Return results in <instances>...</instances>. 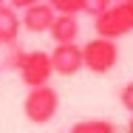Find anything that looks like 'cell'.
<instances>
[{
    "label": "cell",
    "mask_w": 133,
    "mask_h": 133,
    "mask_svg": "<svg viewBox=\"0 0 133 133\" xmlns=\"http://www.w3.org/2000/svg\"><path fill=\"white\" fill-rule=\"evenodd\" d=\"M59 110V94L54 91L51 85L43 88H31L23 99V113L31 125H48Z\"/></svg>",
    "instance_id": "obj_1"
},
{
    "label": "cell",
    "mask_w": 133,
    "mask_h": 133,
    "mask_svg": "<svg viewBox=\"0 0 133 133\" xmlns=\"http://www.w3.org/2000/svg\"><path fill=\"white\" fill-rule=\"evenodd\" d=\"M96 37H105V40H119L125 34L133 31V0H122V3H113L105 14L96 17Z\"/></svg>",
    "instance_id": "obj_2"
},
{
    "label": "cell",
    "mask_w": 133,
    "mask_h": 133,
    "mask_svg": "<svg viewBox=\"0 0 133 133\" xmlns=\"http://www.w3.org/2000/svg\"><path fill=\"white\" fill-rule=\"evenodd\" d=\"M119 62V48L116 40H105V37H94L82 45V65L91 74H108L113 71Z\"/></svg>",
    "instance_id": "obj_3"
},
{
    "label": "cell",
    "mask_w": 133,
    "mask_h": 133,
    "mask_svg": "<svg viewBox=\"0 0 133 133\" xmlns=\"http://www.w3.org/2000/svg\"><path fill=\"white\" fill-rule=\"evenodd\" d=\"M20 79L28 88H43L48 85V79L54 77V65H51V54L45 51H23L20 62H17Z\"/></svg>",
    "instance_id": "obj_4"
},
{
    "label": "cell",
    "mask_w": 133,
    "mask_h": 133,
    "mask_svg": "<svg viewBox=\"0 0 133 133\" xmlns=\"http://www.w3.org/2000/svg\"><path fill=\"white\" fill-rule=\"evenodd\" d=\"M51 65H54V74H59V77H74V74H79L82 68H85V65H82V45H77V43L54 45Z\"/></svg>",
    "instance_id": "obj_5"
},
{
    "label": "cell",
    "mask_w": 133,
    "mask_h": 133,
    "mask_svg": "<svg viewBox=\"0 0 133 133\" xmlns=\"http://www.w3.org/2000/svg\"><path fill=\"white\" fill-rule=\"evenodd\" d=\"M54 17H57V11L43 0V3H37V6H28L26 11H23V17H20V23H23V28L31 31V34H48Z\"/></svg>",
    "instance_id": "obj_6"
},
{
    "label": "cell",
    "mask_w": 133,
    "mask_h": 133,
    "mask_svg": "<svg viewBox=\"0 0 133 133\" xmlns=\"http://www.w3.org/2000/svg\"><path fill=\"white\" fill-rule=\"evenodd\" d=\"M48 34H51V40L57 45H62V43H77V37H79V20H77L74 14H57L51 28H48Z\"/></svg>",
    "instance_id": "obj_7"
},
{
    "label": "cell",
    "mask_w": 133,
    "mask_h": 133,
    "mask_svg": "<svg viewBox=\"0 0 133 133\" xmlns=\"http://www.w3.org/2000/svg\"><path fill=\"white\" fill-rule=\"evenodd\" d=\"M20 31H23V23H20L17 11H14L9 3H3V6H0V45L17 43Z\"/></svg>",
    "instance_id": "obj_8"
},
{
    "label": "cell",
    "mask_w": 133,
    "mask_h": 133,
    "mask_svg": "<svg viewBox=\"0 0 133 133\" xmlns=\"http://www.w3.org/2000/svg\"><path fill=\"white\" fill-rule=\"evenodd\" d=\"M68 133H116V125L110 119H82L74 122Z\"/></svg>",
    "instance_id": "obj_9"
},
{
    "label": "cell",
    "mask_w": 133,
    "mask_h": 133,
    "mask_svg": "<svg viewBox=\"0 0 133 133\" xmlns=\"http://www.w3.org/2000/svg\"><path fill=\"white\" fill-rule=\"evenodd\" d=\"M45 3L51 6L57 14H74V17H77L82 11V3H85V0H45Z\"/></svg>",
    "instance_id": "obj_10"
},
{
    "label": "cell",
    "mask_w": 133,
    "mask_h": 133,
    "mask_svg": "<svg viewBox=\"0 0 133 133\" xmlns=\"http://www.w3.org/2000/svg\"><path fill=\"white\" fill-rule=\"evenodd\" d=\"M108 9H110V0H85V3H82V11L91 14L94 20H96L99 14H105Z\"/></svg>",
    "instance_id": "obj_11"
},
{
    "label": "cell",
    "mask_w": 133,
    "mask_h": 133,
    "mask_svg": "<svg viewBox=\"0 0 133 133\" xmlns=\"http://www.w3.org/2000/svg\"><path fill=\"white\" fill-rule=\"evenodd\" d=\"M119 102H122L125 110H130V113H133V82H128V85L119 91Z\"/></svg>",
    "instance_id": "obj_12"
},
{
    "label": "cell",
    "mask_w": 133,
    "mask_h": 133,
    "mask_svg": "<svg viewBox=\"0 0 133 133\" xmlns=\"http://www.w3.org/2000/svg\"><path fill=\"white\" fill-rule=\"evenodd\" d=\"M37 3H43V0H9V6H11L14 11H17V9H23V11H26L28 6H37Z\"/></svg>",
    "instance_id": "obj_13"
},
{
    "label": "cell",
    "mask_w": 133,
    "mask_h": 133,
    "mask_svg": "<svg viewBox=\"0 0 133 133\" xmlns=\"http://www.w3.org/2000/svg\"><path fill=\"white\" fill-rule=\"evenodd\" d=\"M128 133H133V116H130V122H128Z\"/></svg>",
    "instance_id": "obj_14"
},
{
    "label": "cell",
    "mask_w": 133,
    "mask_h": 133,
    "mask_svg": "<svg viewBox=\"0 0 133 133\" xmlns=\"http://www.w3.org/2000/svg\"><path fill=\"white\" fill-rule=\"evenodd\" d=\"M113 3H122V0H110V6H113Z\"/></svg>",
    "instance_id": "obj_15"
},
{
    "label": "cell",
    "mask_w": 133,
    "mask_h": 133,
    "mask_svg": "<svg viewBox=\"0 0 133 133\" xmlns=\"http://www.w3.org/2000/svg\"><path fill=\"white\" fill-rule=\"evenodd\" d=\"M3 3H6V0H0V6H3Z\"/></svg>",
    "instance_id": "obj_16"
}]
</instances>
